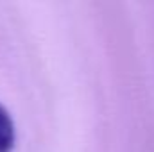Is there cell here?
Returning a JSON list of instances; mask_svg holds the SVG:
<instances>
[{
	"label": "cell",
	"instance_id": "1",
	"mask_svg": "<svg viewBox=\"0 0 154 152\" xmlns=\"http://www.w3.org/2000/svg\"><path fill=\"white\" fill-rule=\"evenodd\" d=\"M16 141V132H14V123L7 109L0 104V152H11Z\"/></svg>",
	"mask_w": 154,
	"mask_h": 152
}]
</instances>
